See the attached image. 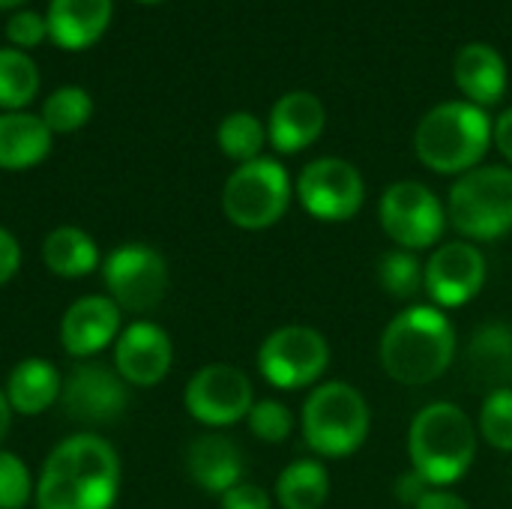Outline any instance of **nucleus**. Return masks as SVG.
<instances>
[{
    "label": "nucleus",
    "instance_id": "412c9836",
    "mask_svg": "<svg viewBox=\"0 0 512 509\" xmlns=\"http://www.w3.org/2000/svg\"><path fill=\"white\" fill-rule=\"evenodd\" d=\"M51 129L39 114L0 111V171H27L51 153Z\"/></svg>",
    "mask_w": 512,
    "mask_h": 509
},
{
    "label": "nucleus",
    "instance_id": "7c9ffc66",
    "mask_svg": "<svg viewBox=\"0 0 512 509\" xmlns=\"http://www.w3.org/2000/svg\"><path fill=\"white\" fill-rule=\"evenodd\" d=\"M33 492L36 483L30 480L27 465L15 453L0 450V509H24Z\"/></svg>",
    "mask_w": 512,
    "mask_h": 509
},
{
    "label": "nucleus",
    "instance_id": "b1692460",
    "mask_svg": "<svg viewBox=\"0 0 512 509\" xmlns=\"http://www.w3.org/2000/svg\"><path fill=\"white\" fill-rule=\"evenodd\" d=\"M42 261L60 279H84L99 267V249L87 231L75 225H60L45 237Z\"/></svg>",
    "mask_w": 512,
    "mask_h": 509
},
{
    "label": "nucleus",
    "instance_id": "f03ea898",
    "mask_svg": "<svg viewBox=\"0 0 512 509\" xmlns=\"http://www.w3.org/2000/svg\"><path fill=\"white\" fill-rule=\"evenodd\" d=\"M381 366L402 387L438 381L456 360V330L435 306H411L381 336Z\"/></svg>",
    "mask_w": 512,
    "mask_h": 509
},
{
    "label": "nucleus",
    "instance_id": "7ed1b4c3",
    "mask_svg": "<svg viewBox=\"0 0 512 509\" xmlns=\"http://www.w3.org/2000/svg\"><path fill=\"white\" fill-rule=\"evenodd\" d=\"M411 471L432 489H444L468 474L477 456V432L468 414L453 402L426 405L408 429Z\"/></svg>",
    "mask_w": 512,
    "mask_h": 509
},
{
    "label": "nucleus",
    "instance_id": "c9c22d12",
    "mask_svg": "<svg viewBox=\"0 0 512 509\" xmlns=\"http://www.w3.org/2000/svg\"><path fill=\"white\" fill-rule=\"evenodd\" d=\"M432 486L417 474V471H408L405 477H399V483H396V498L405 504V507H417L420 504V498L429 492Z\"/></svg>",
    "mask_w": 512,
    "mask_h": 509
},
{
    "label": "nucleus",
    "instance_id": "f704fd0d",
    "mask_svg": "<svg viewBox=\"0 0 512 509\" xmlns=\"http://www.w3.org/2000/svg\"><path fill=\"white\" fill-rule=\"evenodd\" d=\"M18 267H21V246L6 228H0V285L12 282Z\"/></svg>",
    "mask_w": 512,
    "mask_h": 509
},
{
    "label": "nucleus",
    "instance_id": "c756f323",
    "mask_svg": "<svg viewBox=\"0 0 512 509\" xmlns=\"http://www.w3.org/2000/svg\"><path fill=\"white\" fill-rule=\"evenodd\" d=\"M480 435L501 453H512V390H495L480 411Z\"/></svg>",
    "mask_w": 512,
    "mask_h": 509
},
{
    "label": "nucleus",
    "instance_id": "cd10ccee",
    "mask_svg": "<svg viewBox=\"0 0 512 509\" xmlns=\"http://www.w3.org/2000/svg\"><path fill=\"white\" fill-rule=\"evenodd\" d=\"M90 114H93V96L78 84H66L45 96L39 117L45 120L51 135H69L78 132L90 120Z\"/></svg>",
    "mask_w": 512,
    "mask_h": 509
},
{
    "label": "nucleus",
    "instance_id": "f3484780",
    "mask_svg": "<svg viewBox=\"0 0 512 509\" xmlns=\"http://www.w3.org/2000/svg\"><path fill=\"white\" fill-rule=\"evenodd\" d=\"M324 123V102L309 90H291L273 105L267 120V138L279 153H300L321 138Z\"/></svg>",
    "mask_w": 512,
    "mask_h": 509
},
{
    "label": "nucleus",
    "instance_id": "39448f33",
    "mask_svg": "<svg viewBox=\"0 0 512 509\" xmlns=\"http://www.w3.org/2000/svg\"><path fill=\"white\" fill-rule=\"evenodd\" d=\"M372 414L363 393L345 381H330L312 390L303 405V438L324 459H345L369 438Z\"/></svg>",
    "mask_w": 512,
    "mask_h": 509
},
{
    "label": "nucleus",
    "instance_id": "4c0bfd02",
    "mask_svg": "<svg viewBox=\"0 0 512 509\" xmlns=\"http://www.w3.org/2000/svg\"><path fill=\"white\" fill-rule=\"evenodd\" d=\"M492 141L498 144V150L504 153V159L512 162V108L504 111L498 120H495V129H492Z\"/></svg>",
    "mask_w": 512,
    "mask_h": 509
},
{
    "label": "nucleus",
    "instance_id": "393cba45",
    "mask_svg": "<svg viewBox=\"0 0 512 509\" xmlns=\"http://www.w3.org/2000/svg\"><path fill=\"white\" fill-rule=\"evenodd\" d=\"M330 495L327 468L315 459L291 462L276 480V501L282 509H321Z\"/></svg>",
    "mask_w": 512,
    "mask_h": 509
},
{
    "label": "nucleus",
    "instance_id": "dca6fc26",
    "mask_svg": "<svg viewBox=\"0 0 512 509\" xmlns=\"http://www.w3.org/2000/svg\"><path fill=\"white\" fill-rule=\"evenodd\" d=\"M120 336V306L108 294L75 300L60 318V345L75 360H90Z\"/></svg>",
    "mask_w": 512,
    "mask_h": 509
},
{
    "label": "nucleus",
    "instance_id": "ea45409f",
    "mask_svg": "<svg viewBox=\"0 0 512 509\" xmlns=\"http://www.w3.org/2000/svg\"><path fill=\"white\" fill-rule=\"evenodd\" d=\"M21 3L24 0H0V9H12L15 12V9H21Z\"/></svg>",
    "mask_w": 512,
    "mask_h": 509
},
{
    "label": "nucleus",
    "instance_id": "aec40b11",
    "mask_svg": "<svg viewBox=\"0 0 512 509\" xmlns=\"http://www.w3.org/2000/svg\"><path fill=\"white\" fill-rule=\"evenodd\" d=\"M189 477L210 495H225L243 483V453L225 435H201L189 444L186 453Z\"/></svg>",
    "mask_w": 512,
    "mask_h": 509
},
{
    "label": "nucleus",
    "instance_id": "5701e85b",
    "mask_svg": "<svg viewBox=\"0 0 512 509\" xmlns=\"http://www.w3.org/2000/svg\"><path fill=\"white\" fill-rule=\"evenodd\" d=\"M63 390V375L42 357H27L15 363V369L6 378V402L12 414L21 417H39L51 405L60 402Z\"/></svg>",
    "mask_w": 512,
    "mask_h": 509
},
{
    "label": "nucleus",
    "instance_id": "20e7f679",
    "mask_svg": "<svg viewBox=\"0 0 512 509\" xmlns=\"http://www.w3.org/2000/svg\"><path fill=\"white\" fill-rule=\"evenodd\" d=\"M495 123L486 108L471 102L435 105L414 132L417 159L438 174H468L480 165L492 144Z\"/></svg>",
    "mask_w": 512,
    "mask_h": 509
},
{
    "label": "nucleus",
    "instance_id": "0eeeda50",
    "mask_svg": "<svg viewBox=\"0 0 512 509\" xmlns=\"http://www.w3.org/2000/svg\"><path fill=\"white\" fill-rule=\"evenodd\" d=\"M291 204V177L276 159H252L237 165L225 180L222 210L225 219L243 231H264L276 225Z\"/></svg>",
    "mask_w": 512,
    "mask_h": 509
},
{
    "label": "nucleus",
    "instance_id": "72a5a7b5",
    "mask_svg": "<svg viewBox=\"0 0 512 509\" xmlns=\"http://www.w3.org/2000/svg\"><path fill=\"white\" fill-rule=\"evenodd\" d=\"M222 509H270V495L255 483H237L222 495Z\"/></svg>",
    "mask_w": 512,
    "mask_h": 509
},
{
    "label": "nucleus",
    "instance_id": "1a4fd4ad",
    "mask_svg": "<svg viewBox=\"0 0 512 509\" xmlns=\"http://www.w3.org/2000/svg\"><path fill=\"white\" fill-rule=\"evenodd\" d=\"M330 363L327 339L312 327H279L270 333L258 351V369L267 384L279 390H303L312 387Z\"/></svg>",
    "mask_w": 512,
    "mask_h": 509
},
{
    "label": "nucleus",
    "instance_id": "bb28decb",
    "mask_svg": "<svg viewBox=\"0 0 512 509\" xmlns=\"http://www.w3.org/2000/svg\"><path fill=\"white\" fill-rule=\"evenodd\" d=\"M216 141H219V150L228 159H234L237 165H246L252 159H261V150H264V141H267V129H264V123L255 114L234 111V114H228L219 123Z\"/></svg>",
    "mask_w": 512,
    "mask_h": 509
},
{
    "label": "nucleus",
    "instance_id": "f8f14e48",
    "mask_svg": "<svg viewBox=\"0 0 512 509\" xmlns=\"http://www.w3.org/2000/svg\"><path fill=\"white\" fill-rule=\"evenodd\" d=\"M297 198L303 210L321 222H348L366 201V183L351 162L324 156L300 171Z\"/></svg>",
    "mask_w": 512,
    "mask_h": 509
},
{
    "label": "nucleus",
    "instance_id": "2f4dec72",
    "mask_svg": "<svg viewBox=\"0 0 512 509\" xmlns=\"http://www.w3.org/2000/svg\"><path fill=\"white\" fill-rule=\"evenodd\" d=\"M246 420H249L252 435L258 441H264V444H282V441H288V435L294 429L291 411L282 402H273V399L255 402Z\"/></svg>",
    "mask_w": 512,
    "mask_h": 509
},
{
    "label": "nucleus",
    "instance_id": "ddd939ff",
    "mask_svg": "<svg viewBox=\"0 0 512 509\" xmlns=\"http://www.w3.org/2000/svg\"><path fill=\"white\" fill-rule=\"evenodd\" d=\"M129 405V384L105 363H75L63 378L60 408L84 426H111Z\"/></svg>",
    "mask_w": 512,
    "mask_h": 509
},
{
    "label": "nucleus",
    "instance_id": "58836bf2",
    "mask_svg": "<svg viewBox=\"0 0 512 509\" xmlns=\"http://www.w3.org/2000/svg\"><path fill=\"white\" fill-rule=\"evenodd\" d=\"M9 426H12V408H9V402H6V393L0 390V444H3V438L9 435Z\"/></svg>",
    "mask_w": 512,
    "mask_h": 509
},
{
    "label": "nucleus",
    "instance_id": "423d86ee",
    "mask_svg": "<svg viewBox=\"0 0 512 509\" xmlns=\"http://www.w3.org/2000/svg\"><path fill=\"white\" fill-rule=\"evenodd\" d=\"M447 219L468 240H498L512 231V168L483 165L462 174L447 201Z\"/></svg>",
    "mask_w": 512,
    "mask_h": 509
},
{
    "label": "nucleus",
    "instance_id": "473e14b6",
    "mask_svg": "<svg viewBox=\"0 0 512 509\" xmlns=\"http://www.w3.org/2000/svg\"><path fill=\"white\" fill-rule=\"evenodd\" d=\"M6 39L18 51L36 48L42 39H48V24L36 9H15L6 21Z\"/></svg>",
    "mask_w": 512,
    "mask_h": 509
},
{
    "label": "nucleus",
    "instance_id": "f257e3e1",
    "mask_svg": "<svg viewBox=\"0 0 512 509\" xmlns=\"http://www.w3.org/2000/svg\"><path fill=\"white\" fill-rule=\"evenodd\" d=\"M120 492L117 450L99 435L60 441L36 480V509H111Z\"/></svg>",
    "mask_w": 512,
    "mask_h": 509
},
{
    "label": "nucleus",
    "instance_id": "a19ab883",
    "mask_svg": "<svg viewBox=\"0 0 512 509\" xmlns=\"http://www.w3.org/2000/svg\"><path fill=\"white\" fill-rule=\"evenodd\" d=\"M135 3H144V6H153V3H165V0H135Z\"/></svg>",
    "mask_w": 512,
    "mask_h": 509
},
{
    "label": "nucleus",
    "instance_id": "2eb2a0df",
    "mask_svg": "<svg viewBox=\"0 0 512 509\" xmlns=\"http://www.w3.org/2000/svg\"><path fill=\"white\" fill-rule=\"evenodd\" d=\"M174 363L168 333L153 321H135L120 330L114 342V372L129 387H156Z\"/></svg>",
    "mask_w": 512,
    "mask_h": 509
},
{
    "label": "nucleus",
    "instance_id": "a211bd4d",
    "mask_svg": "<svg viewBox=\"0 0 512 509\" xmlns=\"http://www.w3.org/2000/svg\"><path fill=\"white\" fill-rule=\"evenodd\" d=\"M114 15V0H51L45 12L48 39L63 51L93 48Z\"/></svg>",
    "mask_w": 512,
    "mask_h": 509
},
{
    "label": "nucleus",
    "instance_id": "9d476101",
    "mask_svg": "<svg viewBox=\"0 0 512 509\" xmlns=\"http://www.w3.org/2000/svg\"><path fill=\"white\" fill-rule=\"evenodd\" d=\"M102 282L120 312H153L168 291V264L150 246H120L105 258Z\"/></svg>",
    "mask_w": 512,
    "mask_h": 509
},
{
    "label": "nucleus",
    "instance_id": "4468645a",
    "mask_svg": "<svg viewBox=\"0 0 512 509\" xmlns=\"http://www.w3.org/2000/svg\"><path fill=\"white\" fill-rule=\"evenodd\" d=\"M486 285V258L474 243H447L432 252L423 288L441 309L471 303Z\"/></svg>",
    "mask_w": 512,
    "mask_h": 509
},
{
    "label": "nucleus",
    "instance_id": "c85d7f7f",
    "mask_svg": "<svg viewBox=\"0 0 512 509\" xmlns=\"http://www.w3.org/2000/svg\"><path fill=\"white\" fill-rule=\"evenodd\" d=\"M378 282L393 300H411L417 297V291H423L426 264H420L417 255L408 249L387 252L378 264Z\"/></svg>",
    "mask_w": 512,
    "mask_h": 509
},
{
    "label": "nucleus",
    "instance_id": "9b49d317",
    "mask_svg": "<svg viewBox=\"0 0 512 509\" xmlns=\"http://www.w3.org/2000/svg\"><path fill=\"white\" fill-rule=\"evenodd\" d=\"M183 402L189 417L198 420L201 426L225 429L249 417L255 405V393L243 369L228 363H210L189 378Z\"/></svg>",
    "mask_w": 512,
    "mask_h": 509
},
{
    "label": "nucleus",
    "instance_id": "a878e982",
    "mask_svg": "<svg viewBox=\"0 0 512 509\" xmlns=\"http://www.w3.org/2000/svg\"><path fill=\"white\" fill-rule=\"evenodd\" d=\"M39 93V69L27 51L0 48V111H24Z\"/></svg>",
    "mask_w": 512,
    "mask_h": 509
},
{
    "label": "nucleus",
    "instance_id": "6ab92c4d",
    "mask_svg": "<svg viewBox=\"0 0 512 509\" xmlns=\"http://www.w3.org/2000/svg\"><path fill=\"white\" fill-rule=\"evenodd\" d=\"M456 84L465 93V102L477 108L498 105L507 93V63L504 57L483 42H471L456 54L453 66Z\"/></svg>",
    "mask_w": 512,
    "mask_h": 509
},
{
    "label": "nucleus",
    "instance_id": "4be33fe9",
    "mask_svg": "<svg viewBox=\"0 0 512 509\" xmlns=\"http://www.w3.org/2000/svg\"><path fill=\"white\" fill-rule=\"evenodd\" d=\"M468 378L477 390H504L512 381V330L507 324H486L468 342Z\"/></svg>",
    "mask_w": 512,
    "mask_h": 509
},
{
    "label": "nucleus",
    "instance_id": "6e6552de",
    "mask_svg": "<svg viewBox=\"0 0 512 509\" xmlns=\"http://www.w3.org/2000/svg\"><path fill=\"white\" fill-rule=\"evenodd\" d=\"M378 216L384 234L408 252L435 246L447 228V210L441 207L438 195L417 180H399L387 186Z\"/></svg>",
    "mask_w": 512,
    "mask_h": 509
},
{
    "label": "nucleus",
    "instance_id": "e433bc0d",
    "mask_svg": "<svg viewBox=\"0 0 512 509\" xmlns=\"http://www.w3.org/2000/svg\"><path fill=\"white\" fill-rule=\"evenodd\" d=\"M414 509H471L465 498H459L456 492H447V489H429L420 504Z\"/></svg>",
    "mask_w": 512,
    "mask_h": 509
}]
</instances>
